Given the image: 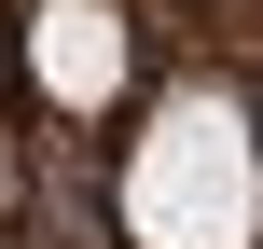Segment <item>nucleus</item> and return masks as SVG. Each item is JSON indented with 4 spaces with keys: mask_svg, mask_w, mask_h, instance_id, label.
<instances>
[{
    "mask_svg": "<svg viewBox=\"0 0 263 249\" xmlns=\"http://www.w3.org/2000/svg\"><path fill=\"white\" fill-rule=\"evenodd\" d=\"M28 69H42V97L97 111V97L125 83V28H111V0H42V14H28Z\"/></svg>",
    "mask_w": 263,
    "mask_h": 249,
    "instance_id": "2",
    "label": "nucleus"
},
{
    "mask_svg": "<svg viewBox=\"0 0 263 249\" xmlns=\"http://www.w3.org/2000/svg\"><path fill=\"white\" fill-rule=\"evenodd\" d=\"M125 236L139 249H250L263 236V139L236 97H166L139 166H125Z\"/></svg>",
    "mask_w": 263,
    "mask_h": 249,
    "instance_id": "1",
    "label": "nucleus"
}]
</instances>
